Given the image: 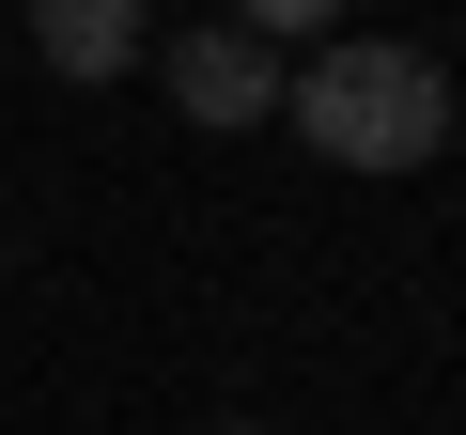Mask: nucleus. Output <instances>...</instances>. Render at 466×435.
Masks as SVG:
<instances>
[{"label":"nucleus","mask_w":466,"mask_h":435,"mask_svg":"<svg viewBox=\"0 0 466 435\" xmlns=\"http://www.w3.org/2000/svg\"><path fill=\"white\" fill-rule=\"evenodd\" d=\"M280 109H296V140L342 156V171H420V156L451 140V78H435V47H389V32L311 47V63L280 78Z\"/></svg>","instance_id":"obj_1"},{"label":"nucleus","mask_w":466,"mask_h":435,"mask_svg":"<svg viewBox=\"0 0 466 435\" xmlns=\"http://www.w3.org/2000/svg\"><path fill=\"white\" fill-rule=\"evenodd\" d=\"M156 78H171V109H187V125H218V140L280 109V47H265V32H218V16H202V32H171V47H156Z\"/></svg>","instance_id":"obj_2"},{"label":"nucleus","mask_w":466,"mask_h":435,"mask_svg":"<svg viewBox=\"0 0 466 435\" xmlns=\"http://www.w3.org/2000/svg\"><path fill=\"white\" fill-rule=\"evenodd\" d=\"M233 32H265V47H296V32H342V0H233Z\"/></svg>","instance_id":"obj_4"},{"label":"nucleus","mask_w":466,"mask_h":435,"mask_svg":"<svg viewBox=\"0 0 466 435\" xmlns=\"http://www.w3.org/2000/svg\"><path fill=\"white\" fill-rule=\"evenodd\" d=\"M233 435H265V420H233Z\"/></svg>","instance_id":"obj_5"},{"label":"nucleus","mask_w":466,"mask_h":435,"mask_svg":"<svg viewBox=\"0 0 466 435\" xmlns=\"http://www.w3.org/2000/svg\"><path fill=\"white\" fill-rule=\"evenodd\" d=\"M140 47H156V32H140V0H32V63L78 78V94H109Z\"/></svg>","instance_id":"obj_3"}]
</instances>
